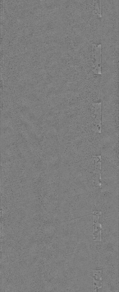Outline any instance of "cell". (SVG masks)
<instances>
[{
	"label": "cell",
	"mask_w": 119,
	"mask_h": 292,
	"mask_svg": "<svg viewBox=\"0 0 119 292\" xmlns=\"http://www.w3.org/2000/svg\"><path fill=\"white\" fill-rule=\"evenodd\" d=\"M101 273L99 271H96L93 274V285L94 290H99L101 287Z\"/></svg>",
	"instance_id": "1"
}]
</instances>
